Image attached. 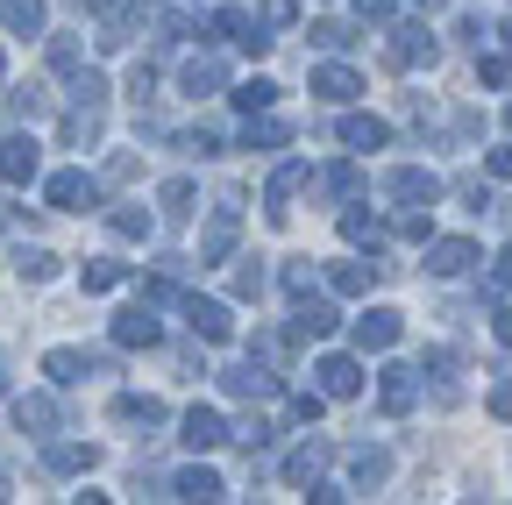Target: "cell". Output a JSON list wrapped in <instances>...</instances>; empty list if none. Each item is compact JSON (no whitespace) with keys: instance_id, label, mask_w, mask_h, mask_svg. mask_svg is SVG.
Returning a JSON list of instances; mask_svg holds the SVG:
<instances>
[{"instance_id":"obj_1","label":"cell","mask_w":512,"mask_h":505,"mask_svg":"<svg viewBox=\"0 0 512 505\" xmlns=\"http://www.w3.org/2000/svg\"><path fill=\"white\" fill-rule=\"evenodd\" d=\"M43 200H50V207H57V214H86V207H93V200H100V185H93V178H86V171H57V178H50V185H43Z\"/></svg>"},{"instance_id":"obj_2","label":"cell","mask_w":512,"mask_h":505,"mask_svg":"<svg viewBox=\"0 0 512 505\" xmlns=\"http://www.w3.org/2000/svg\"><path fill=\"white\" fill-rule=\"evenodd\" d=\"M185 321H192V335H200V342H235V313H228L221 299H200V292H192V299H185Z\"/></svg>"},{"instance_id":"obj_3","label":"cell","mask_w":512,"mask_h":505,"mask_svg":"<svg viewBox=\"0 0 512 505\" xmlns=\"http://www.w3.org/2000/svg\"><path fill=\"white\" fill-rule=\"evenodd\" d=\"M114 342H121V349H157V342H164V321H157L150 306H121V313H114Z\"/></svg>"},{"instance_id":"obj_4","label":"cell","mask_w":512,"mask_h":505,"mask_svg":"<svg viewBox=\"0 0 512 505\" xmlns=\"http://www.w3.org/2000/svg\"><path fill=\"white\" fill-rule=\"evenodd\" d=\"M342 328V313H335V299H320V292H306L299 299V313H292V335L299 342H320V335H335Z\"/></svg>"},{"instance_id":"obj_5","label":"cell","mask_w":512,"mask_h":505,"mask_svg":"<svg viewBox=\"0 0 512 505\" xmlns=\"http://www.w3.org/2000/svg\"><path fill=\"white\" fill-rule=\"evenodd\" d=\"M377 399H384V413H413V406H420V370H413V363H384Z\"/></svg>"},{"instance_id":"obj_6","label":"cell","mask_w":512,"mask_h":505,"mask_svg":"<svg viewBox=\"0 0 512 505\" xmlns=\"http://www.w3.org/2000/svg\"><path fill=\"white\" fill-rule=\"evenodd\" d=\"M235 228H242V200L228 193L221 214H214V228L200 235V264H221V257H228V249H235Z\"/></svg>"},{"instance_id":"obj_7","label":"cell","mask_w":512,"mask_h":505,"mask_svg":"<svg viewBox=\"0 0 512 505\" xmlns=\"http://www.w3.org/2000/svg\"><path fill=\"white\" fill-rule=\"evenodd\" d=\"M221 385H228L235 399H278V377L264 370V356H249V363H235V370H221Z\"/></svg>"},{"instance_id":"obj_8","label":"cell","mask_w":512,"mask_h":505,"mask_svg":"<svg viewBox=\"0 0 512 505\" xmlns=\"http://www.w3.org/2000/svg\"><path fill=\"white\" fill-rule=\"evenodd\" d=\"M406 328H399V313L392 306H363L356 313V349H392Z\"/></svg>"},{"instance_id":"obj_9","label":"cell","mask_w":512,"mask_h":505,"mask_svg":"<svg viewBox=\"0 0 512 505\" xmlns=\"http://www.w3.org/2000/svg\"><path fill=\"white\" fill-rule=\"evenodd\" d=\"M36 164H43V150H36V136H29V129L0 143V178H8V185H29V178H36Z\"/></svg>"},{"instance_id":"obj_10","label":"cell","mask_w":512,"mask_h":505,"mask_svg":"<svg viewBox=\"0 0 512 505\" xmlns=\"http://www.w3.org/2000/svg\"><path fill=\"white\" fill-rule=\"evenodd\" d=\"M313 377H320V392H328V399H356V392H363L356 356H320V363H313Z\"/></svg>"},{"instance_id":"obj_11","label":"cell","mask_w":512,"mask_h":505,"mask_svg":"<svg viewBox=\"0 0 512 505\" xmlns=\"http://www.w3.org/2000/svg\"><path fill=\"white\" fill-rule=\"evenodd\" d=\"M470 264H477V242H463V235L427 242V271H434V278H463Z\"/></svg>"},{"instance_id":"obj_12","label":"cell","mask_w":512,"mask_h":505,"mask_svg":"<svg viewBox=\"0 0 512 505\" xmlns=\"http://www.w3.org/2000/svg\"><path fill=\"white\" fill-rule=\"evenodd\" d=\"M434 57H441V50H434V36H427L420 22H406V29L392 36V65H399V72H413V65H434Z\"/></svg>"},{"instance_id":"obj_13","label":"cell","mask_w":512,"mask_h":505,"mask_svg":"<svg viewBox=\"0 0 512 505\" xmlns=\"http://www.w3.org/2000/svg\"><path fill=\"white\" fill-rule=\"evenodd\" d=\"M363 93V79L349 72V65H313V100H335V107H349Z\"/></svg>"},{"instance_id":"obj_14","label":"cell","mask_w":512,"mask_h":505,"mask_svg":"<svg viewBox=\"0 0 512 505\" xmlns=\"http://www.w3.org/2000/svg\"><path fill=\"white\" fill-rule=\"evenodd\" d=\"M178 86H185L192 100H207V93H221V86H228V65H221V57H185Z\"/></svg>"},{"instance_id":"obj_15","label":"cell","mask_w":512,"mask_h":505,"mask_svg":"<svg viewBox=\"0 0 512 505\" xmlns=\"http://www.w3.org/2000/svg\"><path fill=\"white\" fill-rule=\"evenodd\" d=\"M342 470H349V484H356V491H370V484H384V477H392V456L363 441V449H349V456H342Z\"/></svg>"},{"instance_id":"obj_16","label":"cell","mask_w":512,"mask_h":505,"mask_svg":"<svg viewBox=\"0 0 512 505\" xmlns=\"http://www.w3.org/2000/svg\"><path fill=\"white\" fill-rule=\"evenodd\" d=\"M392 193H399L406 207H434V200H441V178L420 171V164H406V171H392Z\"/></svg>"},{"instance_id":"obj_17","label":"cell","mask_w":512,"mask_h":505,"mask_svg":"<svg viewBox=\"0 0 512 505\" xmlns=\"http://www.w3.org/2000/svg\"><path fill=\"white\" fill-rule=\"evenodd\" d=\"M221 441H228V420L214 406H192L185 413V449H221Z\"/></svg>"},{"instance_id":"obj_18","label":"cell","mask_w":512,"mask_h":505,"mask_svg":"<svg viewBox=\"0 0 512 505\" xmlns=\"http://www.w3.org/2000/svg\"><path fill=\"white\" fill-rule=\"evenodd\" d=\"M15 427H22V434H50V427H57V399H50V392H22V399H15Z\"/></svg>"},{"instance_id":"obj_19","label":"cell","mask_w":512,"mask_h":505,"mask_svg":"<svg viewBox=\"0 0 512 505\" xmlns=\"http://www.w3.org/2000/svg\"><path fill=\"white\" fill-rule=\"evenodd\" d=\"M43 463H50L57 477H86V470H93L100 456L86 449V441H50V449H43Z\"/></svg>"},{"instance_id":"obj_20","label":"cell","mask_w":512,"mask_h":505,"mask_svg":"<svg viewBox=\"0 0 512 505\" xmlns=\"http://www.w3.org/2000/svg\"><path fill=\"white\" fill-rule=\"evenodd\" d=\"M328 456H335L328 441H306V449H292V456H285V477H292V484L306 491V484H313L320 470H328Z\"/></svg>"},{"instance_id":"obj_21","label":"cell","mask_w":512,"mask_h":505,"mask_svg":"<svg viewBox=\"0 0 512 505\" xmlns=\"http://www.w3.org/2000/svg\"><path fill=\"white\" fill-rule=\"evenodd\" d=\"M100 129H107V114L72 100V114H64V143H72V150H86V143H100Z\"/></svg>"},{"instance_id":"obj_22","label":"cell","mask_w":512,"mask_h":505,"mask_svg":"<svg viewBox=\"0 0 512 505\" xmlns=\"http://www.w3.org/2000/svg\"><path fill=\"white\" fill-rule=\"evenodd\" d=\"M342 143H349V150H384V143H392V129H384L377 114H349V121H342Z\"/></svg>"},{"instance_id":"obj_23","label":"cell","mask_w":512,"mask_h":505,"mask_svg":"<svg viewBox=\"0 0 512 505\" xmlns=\"http://www.w3.org/2000/svg\"><path fill=\"white\" fill-rule=\"evenodd\" d=\"M377 278H384V264H335V271H328V285H335L342 299H363Z\"/></svg>"},{"instance_id":"obj_24","label":"cell","mask_w":512,"mask_h":505,"mask_svg":"<svg viewBox=\"0 0 512 505\" xmlns=\"http://www.w3.org/2000/svg\"><path fill=\"white\" fill-rule=\"evenodd\" d=\"M114 420H128V427H164V399H143V392H121V399H114Z\"/></svg>"},{"instance_id":"obj_25","label":"cell","mask_w":512,"mask_h":505,"mask_svg":"<svg viewBox=\"0 0 512 505\" xmlns=\"http://www.w3.org/2000/svg\"><path fill=\"white\" fill-rule=\"evenodd\" d=\"M306 178H313V171H306V164H299V157H292V164H278V171H271V193H264V200H271V214H278V221H285V200H292V193H299V185H306Z\"/></svg>"},{"instance_id":"obj_26","label":"cell","mask_w":512,"mask_h":505,"mask_svg":"<svg viewBox=\"0 0 512 505\" xmlns=\"http://www.w3.org/2000/svg\"><path fill=\"white\" fill-rule=\"evenodd\" d=\"M0 29H15V36H43V0H0Z\"/></svg>"},{"instance_id":"obj_27","label":"cell","mask_w":512,"mask_h":505,"mask_svg":"<svg viewBox=\"0 0 512 505\" xmlns=\"http://www.w3.org/2000/svg\"><path fill=\"white\" fill-rule=\"evenodd\" d=\"M43 370H50V385H79V377L93 370V356H86V349H50Z\"/></svg>"},{"instance_id":"obj_28","label":"cell","mask_w":512,"mask_h":505,"mask_svg":"<svg viewBox=\"0 0 512 505\" xmlns=\"http://www.w3.org/2000/svg\"><path fill=\"white\" fill-rule=\"evenodd\" d=\"M171 498H221V477H214L207 463H192V470L171 477Z\"/></svg>"},{"instance_id":"obj_29","label":"cell","mask_w":512,"mask_h":505,"mask_svg":"<svg viewBox=\"0 0 512 505\" xmlns=\"http://www.w3.org/2000/svg\"><path fill=\"white\" fill-rule=\"evenodd\" d=\"M285 136H292V129H285L271 107H264V114H249V129H242V143H249V150H278Z\"/></svg>"},{"instance_id":"obj_30","label":"cell","mask_w":512,"mask_h":505,"mask_svg":"<svg viewBox=\"0 0 512 505\" xmlns=\"http://www.w3.org/2000/svg\"><path fill=\"white\" fill-rule=\"evenodd\" d=\"M342 235H349L356 249H377V242H384V221H377L370 207H349V214H342Z\"/></svg>"},{"instance_id":"obj_31","label":"cell","mask_w":512,"mask_h":505,"mask_svg":"<svg viewBox=\"0 0 512 505\" xmlns=\"http://www.w3.org/2000/svg\"><path fill=\"white\" fill-rule=\"evenodd\" d=\"M313 185H320V193H328V200H349L356 185H363V171H356V164H328V171H320Z\"/></svg>"},{"instance_id":"obj_32","label":"cell","mask_w":512,"mask_h":505,"mask_svg":"<svg viewBox=\"0 0 512 505\" xmlns=\"http://www.w3.org/2000/svg\"><path fill=\"white\" fill-rule=\"evenodd\" d=\"M79 278H86V292H114V285L128 278V264H114V257H86Z\"/></svg>"},{"instance_id":"obj_33","label":"cell","mask_w":512,"mask_h":505,"mask_svg":"<svg viewBox=\"0 0 512 505\" xmlns=\"http://www.w3.org/2000/svg\"><path fill=\"white\" fill-rule=\"evenodd\" d=\"M50 72H86V50H79V36H50Z\"/></svg>"},{"instance_id":"obj_34","label":"cell","mask_w":512,"mask_h":505,"mask_svg":"<svg viewBox=\"0 0 512 505\" xmlns=\"http://www.w3.org/2000/svg\"><path fill=\"white\" fill-rule=\"evenodd\" d=\"M271 100H278V86H271V79H242V86H235V107H242V114H264Z\"/></svg>"},{"instance_id":"obj_35","label":"cell","mask_w":512,"mask_h":505,"mask_svg":"<svg viewBox=\"0 0 512 505\" xmlns=\"http://www.w3.org/2000/svg\"><path fill=\"white\" fill-rule=\"evenodd\" d=\"M107 228H114L121 242H143V235H150V214H143V207H114V214H107Z\"/></svg>"},{"instance_id":"obj_36","label":"cell","mask_w":512,"mask_h":505,"mask_svg":"<svg viewBox=\"0 0 512 505\" xmlns=\"http://www.w3.org/2000/svg\"><path fill=\"white\" fill-rule=\"evenodd\" d=\"M15 271H22L29 285H43V278L57 271V257H50V249H15Z\"/></svg>"},{"instance_id":"obj_37","label":"cell","mask_w":512,"mask_h":505,"mask_svg":"<svg viewBox=\"0 0 512 505\" xmlns=\"http://www.w3.org/2000/svg\"><path fill=\"white\" fill-rule=\"evenodd\" d=\"M157 200H164V221H185V214H192V178H171Z\"/></svg>"},{"instance_id":"obj_38","label":"cell","mask_w":512,"mask_h":505,"mask_svg":"<svg viewBox=\"0 0 512 505\" xmlns=\"http://www.w3.org/2000/svg\"><path fill=\"white\" fill-rule=\"evenodd\" d=\"M72 100L79 107H107V79L100 72H72Z\"/></svg>"},{"instance_id":"obj_39","label":"cell","mask_w":512,"mask_h":505,"mask_svg":"<svg viewBox=\"0 0 512 505\" xmlns=\"http://www.w3.org/2000/svg\"><path fill=\"white\" fill-rule=\"evenodd\" d=\"M256 22H264V29H292V22H299V0H264Z\"/></svg>"},{"instance_id":"obj_40","label":"cell","mask_w":512,"mask_h":505,"mask_svg":"<svg viewBox=\"0 0 512 505\" xmlns=\"http://www.w3.org/2000/svg\"><path fill=\"white\" fill-rule=\"evenodd\" d=\"M285 292H292V299L320 292V271H313V264H285Z\"/></svg>"},{"instance_id":"obj_41","label":"cell","mask_w":512,"mask_h":505,"mask_svg":"<svg viewBox=\"0 0 512 505\" xmlns=\"http://www.w3.org/2000/svg\"><path fill=\"white\" fill-rule=\"evenodd\" d=\"M477 79H484V86H512V57H498V50L477 57Z\"/></svg>"},{"instance_id":"obj_42","label":"cell","mask_w":512,"mask_h":505,"mask_svg":"<svg viewBox=\"0 0 512 505\" xmlns=\"http://www.w3.org/2000/svg\"><path fill=\"white\" fill-rule=\"evenodd\" d=\"M313 43H320V50H349L356 36H349L342 22H313Z\"/></svg>"},{"instance_id":"obj_43","label":"cell","mask_w":512,"mask_h":505,"mask_svg":"<svg viewBox=\"0 0 512 505\" xmlns=\"http://www.w3.org/2000/svg\"><path fill=\"white\" fill-rule=\"evenodd\" d=\"M150 93H157V72L136 65V72H128V100H150Z\"/></svg>"},{"instance_id":"obj_44","label":"cell","mask_w":512,"mask_h":505,"mask_svg":"<svg viewBox=\"0 0 512 505\" xmlns=\"http://www.w3.org/2000/svg\"><path fill=\"white\" fill-rule=\"evenodd\" d=\"M185 150H192V157H214L221 136H214V129H185Z\"/></svg>"},{"instance_id":"obj_45","label":"cell","mask_w":512,"mask_h":505,"mask_svg":"<svg viewBox=\"0 0 512 505\" xmlns=\"http://www.w3.org/2000/svg\"><path fill=\"white\" fill-rule=\"evenodd\" d=\"M392 235H406V242H427V214H399V221H392Z\"/></svg>"},{"instance_id":"obj_46","label":"cell","mask_w":512,"mask_h":505,"mask_svg":"<svg viewBox=\"0 0 512 505\" xmlns=\"http://www.w3.org/2000/svg\"><path fill=\"white\" fill-rule=\"evenodd\" d=\"M392 8H399V0H356V15H363V22H392Z\"/></svg>"},{"instance_id":"obj_47","label":"cell","mask_w":512,"mask_h":505,"mask_svg":"<svg viewBox=\"0 0 512 505\" xmlns=\"http://www.w3.org/2000/svg\"><path fill=\"white\" fill-rule=\"evenodd\" d=\"M491 413L512 420V377H498V385H491Z\"/></svg>"},{"instance_id":"obj_48","label":"cell","mask_w":512,"mask_h":505,"mask_svg":"<svg viewBox=\"0 0 512 505\" xmlns=\"http://www.w3.org/2000/svg\"><path fill=\"white\" fill-rule=\"evenodd\" d=\"M264 292V271H235V299H256Z\"/></svg>"},{"instance_id":"obj_49","label":"cell","mask_w":512,"mask_h":505,"mask_svg":"<svg viewBox=\"0 0 512 505\" xmlns=\"http://www.w3.org/2000/svg\"><path fill=\"white\" fill-rule=\"evenodd\" d=\"M320 399H328V392H299V399H292V413H299V420H320Z\"/></svg>"},{"instance_id":"obj_50","label":"cell","mask_w":512,"mask_h":505,"mask_svg":"<svg viewBox=\"0 0 512 505\" xmlns=\"http://www.w3.org/2000/svg\"><path fill=\"white\" fill-rule=\"evenodd\" d=\"M484 164H491V178H512V143H505V150H491Z\"/></svg>"},{"instance_id":"obj_51","label":"cell","mask_w":512,"mask_h":505,"mask_svg":"<svg viewBox=\"0 0 512 505\" xmlns=\"http://www.w3.org/2000/svg\"><path fill=\"white\" fill-rule=\"evenodd\" d=\"M491 328H498V342L512 349V306H498V313H491Z\"/></svg>"},{"instance_id":"obj_52","label":"cell","mask_w":512,"mask_h":505,"mask_svg":"<svg viewBox=\"0 0 512 505\" xmlns=\"http://www.w3.org/2000/svg\"><path fill=\"white\" fill-rule=\"evenodd\" d=\"M491 278H498V285H505V292H512V242H505V249H498V271H491Z\"/></svg>"},{"instance_id":"obj_53","label":"cell","mask_w":512,"mask_h":505,"mask_svg":"<svg viewBox=\"0 0 512 505\" xmlns=\"http://www.w3.org/2000/svg\"><path fill=\"white\" fill-rule=\"evenodd\" d=\"M8 221H15V207H8V200H0V228H8Z\"/></svg>"},{"instance_id":"obj_54","label":"cell","mask_w":512,"mask_h":505,"mask_svg":"<svg viewBox=\"0 0 512 505\" xmlns=\"http://www.w3.org/2000/svg\"><path fill=\"white\" fill-rule=\"evenodd\" d=\"M93 8H100V15H114V8H121V0H93Z\"/></svg>"},{"instance_id":"obj_55","label":"cell","mask_w":512,"mask_h":505,"mask_svg":"<svg viewBox=\"0 0 512 505\" xmlns=\"http://www.w3.org/2000/svg\"><path fill=\"white\" fill-rule=\"evenodd\" d=\"M0 498H15V484H8V477H0Z\"/></svg>"},{"instance_id":"obj_56","label":"cell","mask_w":512,"mask_h":505,"mask_svg":"<svg viewBox=\"0 0 512 505\" xmlns=\"http://www.w3.org/2000/svg\"><path fill=\"white\" fill-rule=\"evenodd\" d=\"M0 399H8V370H0Z\"/></svg>"},{"instance_id":"obj_57","label":"cell","mask_w":512,"mask_h":505,"mask_svg":"<svg viewBox=\"0 0 512 505\" xmlns=\"http://www.w3.org/2000/svg\"><path fill=\"white\" fill-rule=\"evenodd\" d=\"M505 50H512V22H505Z\"/></svg>"},{"instance_id":"obj_58","label":"cell","mask_w":512,"mask_h":505,"mask_svg":"<svg viewBox=\"0 0 512 505\" xmlns=\"http://www.w3.org/2000/svg\"><path fill=\"white\" fill-rule=\"evenodd\" d=\"M505 121H512V107H505Z\"/></svg>"},{"instance_id":"obj_59","label":"cell","mask_w":512,"mask_h":505,"mask_svg":"<svg viewBox=\"0 0 512 505\" xmlns=\"http://www.w3.org/2000/svg\"><path fill=\"white\" fill-rule=\"evenodd\" d=\"M0 72H8V65H0Z\"/></svg>"}]
</instances>
